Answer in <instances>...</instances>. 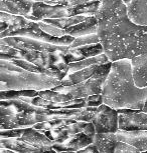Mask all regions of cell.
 I'll return each instance as SVG.
<instances>
[{
	"label": "cell",
	"mask_w": 147,
	"mask_h": 153,
	"mask_svg": "<svg viewBox=\"0 0 147 153\" xmlns=\"http://www.w3.org/2000/svg\"><path fill=\"white\" fill-rule=\"evenodd\" d=\"M95 17L100 43L111 62L147 54V26L131 21L122 0H102Z\"/></svg>",
	"instance_id": "cell-1"
},
{
	"label": "cell",
	"mask_w": 147,
	"mask_h": 153,
	"mask_svg": "<svg viewBox=\"0 0 147 153\" xmlns=\"http://www.w3.org/2000/svg\"><path fill=\"white\" fill-rule=\"evenodd\" d=\"M95 108L53 110L37 107L22 99L1 100V130L33 127L38 123L56 119H74L91 122L95 114Z\"/></svg>",
	"instance_id": "cell-2"
},
{
	"label": "cell",
	"mask_w": 147,
	"mask_h": 153,
	"mask_svg": "<svg viewBox=\"0 0 147 153\" xmlns=\"http://www.w3.org/2000/svg\"><path fill=\"white\" fill-rule=\"evenodd\" d=\"M103 103L119 109L142 110L147 98V87L139 88L134 82L130 59L112 62L111 70L103 86Z\"/></svg>",
	"instance_id": "cell-3"
},
{
	"label": "cell",
	"mask_w": 147,
	"mask_h": 153,
	"mask_svg": "<svg viewBox=\"0 0 147 153\" xmlns=\"http://www.w3.org/2000/svg\"><path fill=\"white\" fill-rule=\"evenodd\" d=\"M0 90H51L62 85V80L42 73L27 71L8 60H0Z\"/></svg>",
	"instance_id": "cell-4"
},
{
	"label": "cell",
	"mask_w": 147,
	"mask_h": 153,
	"mask_svg": "<svg viewBox=\"0 0 147 153\" xmlns=\"http://www.w3.org/2000/svg\"><path fill=\"white\" fill-rule=\"evenodd\" d=\"M0 20L5 21L9 25L8 29L5 32L0 34V38L5 37H26L39 40L42 42L51 43L60 46H69L74 42L75 38L70 35L63 37H54L45 33L39 27L38 23L32 20H29L22 16H16L0 11Z\"/></svg>",
	"instance_id": "cell-5"
},
{
	"label": "cell",
	"mask_w": 147,
	"mask_h": 153,
	"mask_svg": "<svg viewBox=\"0 0 147 153\" xmlns=\"http://www.w3.org/2000/svg\"><path fill=\"white\" fill-rule=\"evenodd\" d=\"M111 66V61L105 63V64L99 65L97 71L95 72L93 76H91L86 81L71 86L60 85L54 88L53 90L65 94L69 101L85 99V98L93 96V95L102 94L104 83H105L109 73H110Z\"/></svg>",
	"instance_id": "cell-6"
},
{
	"label": "cell",
	"mask_w": 147,
	"mask_h": 153,
	"mask_svg": "<svg viewBox=\"0 0 147 153\" xmlns=\"http://www.w3.org/2000/svg\"><path fill=\"white\" fill-rule=\"evenodd\" d=\"M88 122L74 119H56L38 123L33 128L44 133L54 144H62L74 135L83 132Z\"/></svg>",
	"instance_id": "cell-7"
},
{
	"label": "cell",
	"mask_w": 147,
	"mask_h": 153,
	"mask_svg": "<svg viewBox=\"0 0 147 153\" xmlns=\"http://www.w3.org/2000/svg\"><path fill=\"white\" fill-rule=\"evenodd\" d=\"M1 138H16L22 141L31 144V145L40 148L45 151H54V143L50 138L47 137L44 133H41L33 127H26V128L11 129V130H1L0 133Z\"/></svg>",
	"instance_id": "cell-8"
},
{
	"label": "cell",
	"mask_w": 147,
	"mask_h": 153,
	"mask_svg": "<svg viewBox=\"0 0 147 153\" xmlns=\"http://www.w3.org/2000/svg\"><path fill=\"white\" fill-rule=\"evenodd\" d=\"M96 133H117L119 131V114L116 109L102 104L95 108V114L91 121Z\"/></svg>",
	"instance_id": "cell-9"
},
{
	"label": "cell",
	"mask_w": 147,
	"mask_h": 153,
	"mask_svg": "<svg viewBox=\"0 0 147 153\" xmlns=\"http://www.w3.org/2000/svg\"><path fill=\"white\" fill-rule=\"evenodd\" d=\"M119 130L125 132L147 131V113L142 110L119 109Z\"/></svg>",
	"instance_id": "cell-10"
},
{
	"label": "cell",
	"mask_w": 147,
	"mask_h": 153,
	"mask_svg": "<svg viewBox=\"0 0 147 153\" xmlns=\"http://www.w3.org/2000/svg\"><path fill=\"white\" fill-rule=\"evenodd\" d=\"M32 16L37 18L39 21L47 19H62L73 17L72 6L66 5H50L42 2H35L32 9Z\"/></svg>",
	"instance_id": "cell-11"
},
{
	"label": "cell",
	"mask_w": 147,
	"mask_h": 153,
	"mask_svg": "<svg viewBox=\"0 0 147 153\" xmlns=\"http://www.w3.org/2000/svg\"><path fill=\"white\" fill-rule=\"evenodd\" d=\"M33 0H0V11L27 18L32 15Z\"/></svg>",
	"instance_id": "cell-12"
},
{
	"label": "cell",
	"mask_w": 147,
	"mask_h": 153,
	"mask_svg": "<svg viewBox=\"0 0 147 153\" xmlns=\"http://www.w3.org/2000/svg\"><path fill=\"white\" fill-rule=\"evenodd\" d=\"M94 143V137L89 136L84 132H80L73 137H71L68 141L62 144H54V149L57 152H77L79 150H82L86 147L92 145Z\"/></svg>",
	"instance_id": "cell-13"
},
{
	"label": "cell",
	"mask_w": 147,
	"mask_h": 153,
	"mask_svg": "<svg viewBox=\"0 0 147 153\" xmlns=\"http://www.w3.org/2000/svg\"><path fill=\"white\" fill-rule=\"evenodd\" d=\"M0 147L5 149H9L16 153H54V151H45L40 148L31 145V144L22 141L16 138H1L0 140Z\"/></svg>",
	"instance_id": "cell-14"
},
{
	"label": "cell",
	"mask_w": 147,
	"mask_h": 153,
	"mask_svg": "<svg viewBox=\"0 0 147 153\" xmlns=\"http://www.w3.org/2000/svg\"><path fill=\"white\" fill-rule=\"evenodd\" d=\"M132 75L137 87H147V54L136 56L131 59Z\"/></svg>",
	"instance_id": "cell-15"
},
{
	"label": "cell",
	"mask_w": 147,
	"mask_h": 153,
	"mask_svg": "<svg viewBox=\"0 0 147 153\" xmlns=\"http://www.w3.org/2000/svg\"><path fill=\"white\" fill-rule=\"evenodd\" d=\"M98 32V19L95 16H89L85 21L74 25L65 30L66 35H70L74 38L81 36L97 34Z\"/></svg>",
	"instance_id": "cell-16"
},
{
	"label": "cell",
	"mask_w": 147,
	"mask_h": 153,
	"mask_svg": "<svg viewBox=\"0 0 147 153\" xmlns=\"http://www.w3.org/2000/svg\"><path fill=\"white\" fill-rule=\"evenodd\" d=\"M127 13L135 24L147 26V0H132L127 6Z\"/></svg>",
	"instance_id": "cell-17"
},
{
	"label": "cell",
	"mask_w": 147,
	"mask_h": 153,
	"mask_svg": "<svg viewBox=\"0 0 147 153\" xmlns=\"http://www.w3.org/2000/svg\"><path fill=\"white\" fill-rule=\"evenodd\" d=\"M118 141L116 133H96L93 144L99 153H115Z\"/></svg>",
	"instance_id": "cell-18"
},
{
	"label": "cell",
	"mask_w": 147,
	"mask_h": 153,
	"mask_svg": "<svg viewBox=\"0 0 147 153\" xmlns=\"http://www.w3.org/2000/svg\"><path fill=\"white\" fill-rule=\"evenodd\" d=\"M116 134L120 141L131 144L140 151H147V131L125 132L119 130Z\"/></svg>",
	"instance_id": "cell-19"
},
{
	"label": "cell",
	"mask_w": 147,
	"mask_h": 153,
	"mask_svg": "<svg viewBox=\"0 0 147 153\" xmlns=\"http://www.w3.org/2000/svg\"><path fill=\"white\" fill-rule=\"evenodd\" d=\"M99 65H92L90 67H87L85 69H82V70L76 71L72 74H69L65 77L64 79L62 80L64 86H71V85H75L78 84V83L84 82L86 80H88L91 76H93L95 72L97 71Z\"/></svg>",
	"instance_id": "cell-20"
},
{
	"label": "cell",
	"mask_w": 147,
	"mask_h": 153,
	"mask_svg": "<svg viewBox=\"0 0 147 153\" xmlns=\"http://www.w3.org/2000/svg\"><path fill=\"white\" fill-rule=\"evenodd\" d=\"M98 43H100V39H99L98 34H90V35L77 37V38H75L74 42L69 46H70V48L75 49V48H78V47L87 46V45L98 44Z\"/></svg>",
	"instance_id": "cell-21"
},
{
	"label": "cell",
	"mask_w": 147,
	"mask_h": 153,
	"mask_svg": "<svg viewBox=\"0 0 147 153\" xmlns=\"http://www.w3.org/2000/svg\"><path fill=\"white\" fill-rule=\"evenodd\" d=\"M37 23H38L39 27L41 28L45 33L50 34V35H51V36H54V37L66 36L65 30L60 29V28H57L56 26H53V25H50V24H47V23H45L44 21H38Z\"/></svg>",
	"instance_id": "cell-22"
},
{
	"label": "cell",
	"mask_w": 147,
	"mask_h": 153,
	"mask_svg": "<svg viewBox=\"0 0 147 153\" xmlns=\"http://www.w3.org/2000/svg\"><path fill=\"white\" fill-rule=\"evenodd\" d=\"M141 151L135 146L131 145L129 143L123 142V141H118L115 153H140Z\"/></svg>",
	"instance_id": "cell-23"
},
{
	"label": "cell",
	"mask_w": 147,
	"mask_h": 153,
	"mask_svg": "<svg viewBox=\"0 0 147 153\" xmlns=\"http://www.w3.org/2000/svg\"><path fill=\"white\" fill-rule=\"evenodd\" d=\"M86 102H87V107H99L100 105L104 104L102 94L93 95L86 98Z\"/></svg>",
	"instance_id": "cell-24"
},
{
	"label": "cell",
	"mask_w": 147,
	"mask_h": 153,
	"mask_svg": "<svg viewBox=\"0 0 147 153\" xmlns=\"http://www.w3.org/2000/svg\"><path fill=\"white\" fill-rule=\"evenodd\" d=\"M91 2H102V0H60V5L66 6H77V5L87 4Z\"/></svg>",
	"instance_id": "cell-25"
},
{
	"label": "cell",
	"mask_w": 147,
	"mask_h": 153,
	"mask_svg": "<svg viewBox=\"0 0 147 153\" xmlns=\"http://www.w3.org/2000/svg\"><path fill=\"white\" fill-rule=\"evenodd\" d=\"M76 153H99V151L97 150L96 146H95L94 144H92V145L86 147V148L79 150V151H77Z\"/></svg>",
	"instance_id": "cell-26"
},
{
	"label": "cell",
	"mask_w": 147,
	"mask_h": 153,
	"mask_svg": "<svg viewBox=\"0 0 147 153\" xmlns=\"http://www.w3.org/2000/svg\"><path fill=\"white\" fill-rule=\"evenodd\" d=\"M34 2H42V3H47L50 5H57L60 4V0H33Z\"/></svg>",
	"instance_id": "cell-27"
},
{
	"label": "cell",
	"mask_w": 147,
	"mask_h": 153,
	"mask_svg": "<svg viewBox=\"0 0 147 153\" xmlns=\"http://www.w3.org/2000/svg\"><path fill=\"white\" fill-rule=\"evenodd\" d=\"M0 25H1V28H0V32L1 33L5 32V31L8 29V27H9V25L5 21H2V20H0Z\"/></svg>",
	"instance_id": "cell-28"
},
{
	"label": "cell",
	"mask_w": 147,
	"mask_h": 153,
	"mask_svg": "<svg viewBox=\"0 0 147 153\" xmlns=\"http://www.w3.org/2000/svg\"><path fill=\"white\" fill-rule=\"evenodd\" d=\"M122 2L126 5V6H129V5H130V3L132 2V0H122Z\"/></svg>",
	"instance_id": "cell-29"
},
{
	"label": "cell",
	"mask_w": 147,
	"mask_h": 153,
	"mask_svg": "<svg viewBox=\"0 0 147 153\" xmlns=\"http://www.w3.org/2000/svg\"><path fill=\"white\" fill-rule=\"evenodd\" d=\"M142 111L145 112V113H147V98H146V100H145V104H144V107L142 109Z\"/></svg>",
	"instance_id": "cell-30"
},
{
	"label": "cell",
	"mask_w": 147,
	"mask_h": 153,
	"mask_svg": "<svg viewBox=\"0 0 147 153\" xmlns=\"http://www.w3.org/2000/svg\"><path fill=\"white\" fill-rule=\"evenodd\" d=\"M54 153H76V152H70V151H65V152H54Z\"/></svg>",
	"instance_id": "cell-31"
},
{
	"label": "cell",
	"mask_w": 147,
	"mask_h": 153,
	"mask_svg": "<svg viewBox=\"0 0 147 153\" xmlns=\"http://www.w3.org/2000/svg\"><path fill=\"white\" fill-rule=\"evenodd\" d=\"M140 153H147V151H141Z\"/></svg>",
	"instance_id": "cell-32"
}]
</instances>
